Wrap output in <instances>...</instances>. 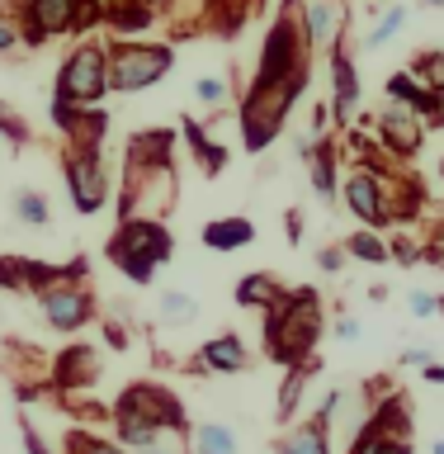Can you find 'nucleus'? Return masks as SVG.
I'll use <instances>...</instances> for the list:
<instances>
[{"label":"nucleus","instance_id":"5fc2aeb1","mask_svg":"<svg viewBox=\"0 0 444 454\" xmlns=\"http://www.w3.org/2000/svg\"><path fill=\"white\" fill-rule=\"evenodd\" d=\"M440 128H444V119H440Z\"/></svg>","mask_w":444,"mask_h":454},{"label":"nucleus","instance_id":"c03bdc74","mask_svg":"<svg viewBox=\"0 0 444 454\" xmlns=\"http://www.w3.org/2000/svg\"><path fill=\"white\" fill-rule=\"evenodd\" d=\"M336 340H360V317H336Z\"/></svg>","mask_w":444,"mask_h":454},{"label":"nucleus","instance_id":"393cba45","mask_svg":"<svg viewBox=\"0 0 444 454\" xmlns=\"http://www.w3.org/2000/svg\"><path fill=\"white\" fill-rule=\"evenodd\" d=\"M190 454H241V435L227 421H199L190 426Z\"/></svg>","mask_w":444,"mask_h":454},{"label":"nucleus","instance_id":"412c9836","mask_svg":"<svg viewBox=\"0 0 444 454\" xmlns=\"http://www.w3.org/2000/svg\"><path fill=\"white\" fill-rule=\"evenodd\" d=\"M180 137H184V147H190L194 166L204 170V176H222L227 161H232V152H227L222 142L208 133V119H184L180 123Z\"/></svg>","mask_w":444,"mask_h":454},{"label":"nucleus","instance_id":"a19ab883","mask_svg":"<svg viewBox=\"0 0 444 454\" xmlns=\"http://www.w3.org/2000/svg\"><path fill=\"white\" fill-rule=\"evenodd\" d=\"M19 440H24V454H52L48 445H43V435L34 431V421L19 417Z\"/></svg>","mask_w":444,"mask_h":454},{"label":"nucleus","instance_id":"09e8293b","mask_svg":"<svg viewBox=\"0 0 444 454\" xmlns=\"http://www.w3.org/2000/svg\"><path fill=\"white\" fill-rule=\"evenodd\" d=\"M435 176H440V180H444V156H440V166H435Z\"/></svg>","mask_w":444,"mask_h":454},{"label":"nucleus","instance_id":"f257e3e1","mask_svg":"<svg viewBox=\"0 0 444 454\" xmlns=\"http://www.w3.org/2000/svg\"><path fill=\"white\" fill-rule=\"evenodd\" d=\"M175 128L133 133L123 152V180L113 213L119 218H166L175 208Z\"/></svg>","mask_w":444,"mask_h":454},{"label":"nucleus","instance_id":"a878e982","mask_svg":"<svg viewBox=\"0 0 444 454\" xmlns=\"http://www.w3.org/2000/svg\"><path fill=\"white\" fill-rule=\"evenodd\" d=\"M284 294V284L269 275V270H251V275H241L237 279V289H232V298H237V308H269L275 298Z\"/></svg>","mask_w":444,"mask_h":454},{"label":"nucleus","instance_id":"f03ea898","mask_svg":"<svg viewBox=\"0 0 444 454\" xmlns=\"http://www.w3.org/2000/svg\"><path fill=\"white\" fill-rule=\"evenodd\" d=\"M109 421H113V440L128 445V450L161 445V435L190 440V417H184V403L166 388V383H152V379L128 383V388L113 397Z\"/></svg>","mask_w":444,"mask_h":454},{"label":"nucleus","instance_id":"6e6552de","mask_svg":"<svg viewBox=\"0 0 444 454\" xmlns=\"http://www.w3.org/2000/svg\"><path fill=\"white\" fill-rule=\"evenodd\" d=\"M14 14L24 48H43L62 34H90L95 24H105V0H24Z\"/></svg>","mask_w":444,"mask_h":454},{"label":"nucleus","instance_id":"58836bf2","mask_svg":"<svg viewBox=\"0 0 444 454\" xmlns=\"http://www.w3.org/2000/svg\"><path fill=\"white\" fill-rule=\"evenodd\" d=\"M346 261H350L346 241H331V247L317 251V270H322V275H340V270H346Z\"/></svg>","mask_w":444,"mask_h":454},{"label":"nucleus","instance_id":"6ab92c4d","mask_svg":"<svg viewBox=\"0 0 444 454\" xmlns=\"http://www.w3.org/2000/svg\"><path fill=\"white\" fill-rule=\"evenodd\" d=\"M383 95L397 99V105H407V109H417L425 123H440V119H444V95L431 90V85L417 76V71H393L388 85H383Z\"/></svg>","mask_w":444,"mask_h":454},{"label":"nucleus","instance_id":"2eb2a0df","mask_svg":"<svg viewBox=\"0 0 444 454\" xmlns=\"http://www.w3.org/2000/svg\"><path fill=\"white\" fill-rule=\"evenodd\" d=\"M298 161L308 166V180H312V190H317L322 204H336V190H340V142L331 133L298 137Z\"/></svg>","mask_w":444,"mask_h":454},{"label":"nucleus","instance_id":"a211bd4d","mask_svg":"<svg viewBox=\"0 0 444 454\" xmlns=\"http://www.w3.org/2000/svg\"><path fill=\"white\" fill-rule=\"evenodd\" d=\"M99 364H105V360H99L95 346L71 340V346L52 360V379H48V383H52L57 393H71V397H76L81 388H90V383L99 379Z\"/></svg>","mask_w":444,"mask_h":454},{"label":"nucleus","instance_id":"473e14b6","mask_svg":"<svg viewBox=\"0 0 444 454\" xmlns=\"http://www.w3.org/2000/svg\"><path fill=\"white\" fill-rule=\"evenodd\" d=\"M194 99L204 109H222L227 99H232V81H227V76H199L194 81Z\"/></svg>","mask_w":444,"mask_h":454},{"label":"nucleus","instance_id":"e433bc0d","mask_svg":"<svg viewBox=\"0 0 444 454\" xmlns=\"http://www.w3.org/2000/svg\"><path fill=\"white\" fill-rule=\"evenodd\" d=\"M0 289L5 294H28L24 289V255H0Z\"/></svg>","mask_w":444,"mask_h":454},{"label":"nucleus","instance_id":"9d476101","mask_svg":"<svg viewBox=\"0 0 444 454\" xmlns=\"http://www.w3.org/2000/svg\"><path fill=\"white\" fill-rule=\"evenodd\" d=\"M350 454H411V403L402 393L378 397L360 435L350 440Z\"/></svg>","mask_w":444,"mask_h":454},{"label":"nucleus","instance_id":"de8ad7c7","mask_svg":"<svg viewBox=\"0 0 444 454\" xmlns=\"http://www.w3.org/2000/svg\"><path fill=\"white\" fill-rule=\"evenodd\" d=\"M421 5H425V10H444V0H421Z\"/></svg>","mask_w":444,"mask_h":454},{"label":"nucleus","instance_id":"39448f33","mask_svg":"<svg viewBox=\"0 0 444 454\" xmlns=\"http://www.w3.org/2000/svg\"><path fill=\"white\" fill-rule=\"evenodd\" d=\"M312 76H284V81H251L246 95H241V109H237V123H241V147L261 156L269 142L284 133L293 105L308 95Z\"/></svg>","mask_w":444,"mask_h":454},{"label":"nucleus","instance_id":"79ce46f5","mask_svg":"<svg viewBox=\"0 0 444 454\" xmlns=\"http://www.w3.org/2000/svg\"><path fill=\"white\" fill-rule=\"evenodd\" d=\"M284 237H289V247H303L308 227H303V213H298V208H289V213H284Z\"/></svg>","mask_w":444,"mask_h":454},{"label":"nucleus","instance_id":"cd10ccee","mask_svg":"<svg viewBox=\"0 0 444 454\" xmlns=\"http://www.w3.org/2000/svg\"><path fill=\"white\" fill-rule=\"evenodd\" d=\"M346 251H350V261H360V265H388V261H393L388 237L374 232V227H360V232H350V237H346Z\"/></svg>","mask_w":444,"mask_h":454},{"label":"nucleus","instance_id":"8fccbe9b","mask_svg":"<svg viewBox=\"0 0 444 454\" xmlns=\"http://www.w3.org/2000/svg\"><path fill=\"white\" fill-rule=\"evenodd\" d=\"M431 454H444V440H435V450H431Z\"/></svg>","mask_w":444,"mask_h":454},{"label":"nucleus","instance_id":"ddd939ff","mask_svg":"<svg viewBox=\"0 0 444 454\" xmlns=\"http://www.w3.org/2000/svg\"><path fill=\"white\" fill-rule=\"evenodd\" d=\"M346 407V393L331 388L322 397V407L312 411L308 421H298V426H284V435H279V445L275 454H331V421H336V411Z\"/></svg>","mask_w":444,"mask_h":454},{"label":"nucleus","instance_id":"9b49d317","mask_svg":"<svg viewBox=\"0 0 444 454\" xmlns=\"http://www.w3.org/2000/svg\"><path fill=\"white\" fill-rule=\"evenodd\" d=\"M34 303L43 312V322H48V332H57V336L85 332V326L95 322V312H99L95 294L85 289V284H52V289H38Z\"/></svg>","mask_w":444,"mask_h":454},{"label":"nucleus","instance_id":"aec40b11","mask_svg":"<svg viewBox=\"0 0 444 454\" xmlns=\"http://www.w3.org/2000/svg\"><path fill=\"white\" fill-rule=\"evenodd\" d=\"M303 24L312 48L326 52L331 43L346 38V0H303Z\"/></svg>","mask_w":444,"mask_h":454},{"label":"nucleus","instance_id":"20e7f679","mask_svg":"<svg viewBox=\"0 0 444 454\" xmlns=\"http://www.w3.org/2000/svg\"><path fill=\"white\" fill-rule=\"evenodd\" d=\"M105 255L128 284L147 289L161 275V265L175 255V237H170V227L161 218H119L113 237L105 241Z\"/></svg>","mask_w":444,"mask_h":454},{"label":"nucleus","instance_id":"5701e85b","mask_svg":"<svg viewBox=\"0 0 444 454\" xmlns=\"http://www.w3.org/2000/svg\"><path fill=\"white\" fill-rule=\"evenodd\" d=\"M312 374H317V355H312V360H303V364H289V369H284V383H279V397H275V421H279V426H293V411H298V403H303Z\"/></svg>","mask_w":444,"mask_h":454},{"label":"nucleus","instance_id":"49530a36","mask_svg":"<svg viewBox=\"0 0 444 454\" xmlns=\"http://www.w3.org/2000/svg\"><path fill=\"white\" fill-rule=\"evenodd\" d=\"M133 454H170L166 445H147V450H133Z\"/></svg>","mask_w":444,"mask_h":454},{"label":"nucleus","instance_id":"b1692460","mask_svg":"<svg viewBox=\"0 0 444 454\" xmlns=\"http://www.w3.org/2000/svg\"><path fill=\"white\" fill-rule=\"evenodd\" d=\"M152 20H156L152 0H109V5H105V24L113 28V38H133Z\"/></svg>","mask_w":444,"mask_h":454},{"label":"nucleus","instance_id":"4468645a","mask_svg":"<svg viewBox=\"0 0 444 454\" xmlns=\"http://www.w3.org/2000/svg\"><path fill=\"white\" fill-rule=\"evenodd\" d=\"M340 199H346V208L360 218L364 227H393V208H388V194H383V180L374 166H354L346 180H340Z\"/></svg>","mask_w":444,"mask_h":454},{"label":"nucleus","instance_id":"2f4dec72","mask_svg":"<svg viewBox=\"0 0 444 454\" xmlns=\"http://www.w3.org/2000/svg\"><path fill=\"white\" fill-rule=\"evenodd\" d=\"M411 71L431 85V90H440L444 95V48H425V52H417L411 57Z\"/></svg>","mask_w":444,"mask_h":454},{"label":"nucleus","instance_id":"37998d69","mask_svg":"<svg viewBox=\"0 0 444 454\" xmlns=\"http://www.w3.org/2000/svg\"><path fill=\"white\" fill-rule=\"evenodd\" d=\"M431 360H435L431 346H407V350H402V364H407V369H425Z\"/></svg>","mask_w":444,"mask_h":454},{"label":"nucleus","instance_id":"7c9ffc66","mask_svg":"<svg viewBox=\"0 0 444 454\" xmlns=\"http://www.w3.org/2000/svg\"><path fill=\"white\" fill-rule=\"evenodd\" d=\"M62 454H133V450L119 445V440H105V435H95V431L71 426L66 440H62Z\"/></svg>","mask_w":444,"mask_h":454},{"label":"nucleus","instance_id":"3c124183","mask_svg":"<svg viewBox=\"0 0 444 454\" xmlns=\"http://www.w3.org/2000/svg\"><path fill=\"white\" fill-rule=\"evenodd\" d=\"M5 5H14V10H19V5H24V0H5Z\"/></svg>","mask_w":444,"mask_h":454},{"label":"nucleus","instance_id":"dca6fc26","mask_svg":"<svg viewBox=\"0 0 444 454\" xmlns=\"http://www.w3.org/2000/svg\"><path fill=\"white\" fill-rule=\"evenodd\" d=\"M326 76H331V114H336V123H350L354 109H360V99H364V85H360V67H354L346 38L326 48Z\"/></svg>","mask_w":444,"mask_h":454},{"label":"nucleus","instance_id":"f704fd0d","mask_svg":"<svg viewBox=\"0 0 444 454\" xmlns=\"http://www.w3.org/2000/svg\"><path fill=\"white\" fill-rule=\"evenodd\" d=\"M388 251H393L397 265H421L425 261V247H421L417 237H407V232H393L388 237Z\"/></svg>","mask_w":444,"mask_h":454},{"label":"nucleus","instance_id":"c9c22d12","mask_svg":"<svg viewBox=\"0 0 444 454\" xmlns=\"http://www.w3.org/2000/svg\"><path fill=\"white\" fill-rule=\"evenodd\" d=\"M407 308H411V317H444V294H431V289H411Z\"/></svg>","mask_w":444,"mask_h":454},{"label":"nucleus","instance_id":"864d4df0","mask_svg":"<svg viewBox=\"0 0 444 454\" xmlns=\"http://www.w3.org/2000/svg\"><path fill=\"white\" fill-rule=\"evenodd\" d=\"M241 5H255V0H241Z\"/></svg>","mask_w":444,"mask_h":454},{"label":"nucleus","instance_id":"72a5a7b5","mask_svg":"<svg viewBox=\"0 0 444 454\" xmlns=\"http://www.w3.org/2000/svg\"><path fill=\"white\" fill-rule=\"evenodd\" d=\"M0 137L14 142V147H24V142L34 137V133H28V123H24V114L14 105H5V99H0Z\"/></svg>","mask_w":444,"mask_h":454},{"label":"nucleus","instance_id":"a18cd8bd","mask_svg":"<svg viewBox=\"0 0 444 454\" xmlns=\"http://www.w3.org/2000/svg\"><path fill=\"white\" fill-rule=\"evenodd\" d=\"M421 379L431 383V388H444V364H440V360H431V364L421 369Z\"/></svg>","mask_w":444,"mask_h":454},{"label":"nucleus","instance_id":"423d86ee","mask_svg":"<svg viewBox=\"0 0 444 454\" xmlns=\"http://www.w3.org/2000/svg\"><path fill=\"white\" fill-rule=\"evenodd\" d=\"M105 128H85L71 133L62 147V176H66V199L81 218H95L109 204V166H105Z\"/></svg>","mask_w":444,"mask_h":454},{"label":"nucleus","instance_id":"bb28decb","mask_svg":"<svg viewBox=\"0 0 444 454\" xmlns=\"http://www.w3.org/2000/svg\"><path fill=\"white\" fill-rule=\"evenodd\" d=\"M10 213H14V223L19 227H34V232H48L52 227V204H48V194L43 190H14V199H10Z\"/></svg>","mask_w":444,"mask_h":454},{"label":"nucleus","instance_id":"c756f323","mask_svg":"<svg viewBox=\"0 0 444 454\" xmlns=\"http://www.w3.org/2000/svg\"><path fill=\"white\" fill-rule=\"evenodd\" d=\"M407 20H411V10H407V5H388V10H383L378 20H374V28H369L364 48H369V52L388 48V43H393V38H397V34H402V28H407Z\"/></svg>","mask_w":444,"mask_h":454},{"label":"nucleus","instance_id":"4c0bfd02","mask_svg":"<svg viewBox=\"0 0 444 454\" xmlns=\"http://www.w3.org/2000/svg\"><path fill=\"white\" fill-rule=\"evenodd\" d=\"M14 48H19V14H14V5L0 0V57Z\"/></svg>","mask_w":444,"mask_h":454},{"label":"nucleus","instance_id":"4be33fe9","mask_svg":"<svg viewBox=\"0 0 444 454\" xmlns=\"http://www.w3.org/2000/svg\"><path fill=\"white\" fill-rule=\"evenodd\" d=\"M204 247L208 251H246L251 241H255V223L246 218V213H232V218H213V223H204Z\"/></svg>","mask_w":444,"mask_h":454},{"label":"nucleus","instance_id":"7ed1b4c3","mask_svg":"<svg viewBox=\"0 0 444 454\" xmlns=\"http://www.w3.org/2000/svg\"><path fill=\"white\" fill-rule=\"evenodd\" d=\"M322 332H326V308L312 284H293L265 308V355L284 369L312 360Z\"/></svg>","mask_w":444,"mask_h":454},{"label":"nucleus","instance_id":"ea45409f","mask_svg":"<svg viewBox=\"0 0 444 454\" xmlns=\"http://www.w3.org/2000/svg\"><path fill=\"white\" fill-rule=\"evenodd\" d=\"M99 336H105L109 350H128V346H133V340H128V326L123 322H109V317H105V326H99Z\"/></svg>","mask_w":444,"mask_h":454},{"label":"nucleus","instance_id":"f3484780","mask_svg":"<svg viewBox=\"0 0 444 454\" xmlns=\"http://www.w3.org/2000/svg\"><path fill=\"white\" fill-rule=\"evenodd\" d=\"M251 364H255V355L246 350V340L237 332H218L199 346V355L184 364V374H246Z\"/></svg>","mask_w":444,"mask_h":454},{"label":"nucleus","instance_id":"c85d7f7f","mask_svg":"<svg viewBox=\"0 0 444 454\" xmlns=\"http://www.w3.org/2000/svg\"><path fill=\"white\" fill-rule=\"evenodd\" d=\"M156 317H161V326H190L199 317V298L184 294V289H166L161 294V308H156Z\"/></svg>","mask_w":444,"mask_h":454},{"label":"nucleus","instance_id":"603ef678","mask_svg":"<svg viewBox=\"0 0 444 454\" xmlns=\"http://www.w3.org/2000/svg\"><path fill=\"white\" fill-rule=\"evenodd\" d=\"M152 5H156V10H161V0H152Z\"/></svg>","mask_w":444,"mask_h":454},{"label":"nucleus","instance_id":"1a4fd4ad","mask_svg":"<svg viewBox=\"0 0 444 454\" xmlns=\"http://www.w3.org/2000/svg\"><path fill=\"white\" fill-rule=\"evenodd\" d=\"M105 95H109V48L99 38H81L57 67L52 99H62V105H99Z\"/></svg>","mask_w":444,"mask_h":454},{"label":"nucleus","instance_id":"0eeeda50","mask_svg":"<svg viewBox=\"0 0 444 454\" xmlns=\"http://www.w3.org/2000/svg\"><path fill=\"white\" fill-rule=\"evenodd\" d=\"M109 90L137 95L161 85L175 71V43H142V38H109Z\"/></svg>","mask_w":444,"mask_h":454},{"label":"nucleus","instance_id":"f8f14e48","mask_svg":"<svg viewBox=\"0 0 444 454\" xmlns=\"http://www.w3.org/2000/svg\"><path fill=\"white\" fill-rule=\"evenodd\" d=\"M425 123L417 109H407V105H397V99H383V109L374 114V137H378V147L393 156V161H417V152L425 147Z\"/></svg>","mask_w":444,"mask_h":454}]
</instances>
